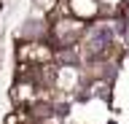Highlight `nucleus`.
I'll use <instances>...</instances> for the list:
<instances>
[{"instance_id": "1", "label": "nucleus", "mask_w": 129, "mask_h": 124, "mask_svg": "<svg viewBox=\"0 0 129 124\" xmlns=\"http://www.w3.org/2000/svg\"><path fill=\"white\" fill-rule=\"evenodd\" d=\"M110 43H113V27L100 24V27L91 30V35H89V46H91V51H105Z\"/></svg>"}]
</instances>
